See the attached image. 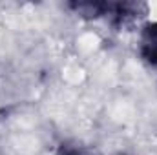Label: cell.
<instances>
[{
	"label": "cell",
	"mask_w": 157,
	"mask_h": 155,
	"mask_svg": "<svg viewBox=\"0 0 157 155\" xmlns=\"http://www.w3.org/2000/svg\"><path fill=\"white\" fill-rule=\"evenodd\" d=\"M113 155H132V153H126V152H119V153H113Z\"/></svg>",
	"instance_id": "obj_4"
},
{
	"label": "cell",
	"mask_w": 157,
	"mask_h": 155,
	"mask_svg": "<svg viewBox=\"0 0 157 155\" xmlns=\"http://www.w3.org/2000/svg\"><path fill=\"white\" fill-rule=\"evenodd\" d=\"M55 155H86V153H84V148L78 142H75V141H62L57 146Z\"/></svg>",
	"instance_id": "obj_3"
},
{
	"label": "cell",
	"mask_w": 157,
	"mask_h": 155,
	"mask_svg": "<svg viewBox=\"0 0 157 155\" xmlns=\"http://www.w3.org/2000/svg\"><path fill=\"white\" fill-rule=\"evenodd\" d=\"M137 53L139 59L148 66L157 70V20L144 22L139 31L137 40Z\"/></svg>",
	"instance_id": "obj_2"
},
{
	"label": "cell",
	"mask_w": 157,
	"mask_h": 155,
	"mask_svg": "<svg viewBox=\"0 0 157 155\" xmlns=\"http://www.w3.org/2000/svg\"><path fill=\"white\" fill-rule=\"evenodd\" d=\"M148 6L141 2H104L102 18L117 29H124L144 18Z\"/></svg>",
	"instance_id": "obj_1"
}]
</instances>
